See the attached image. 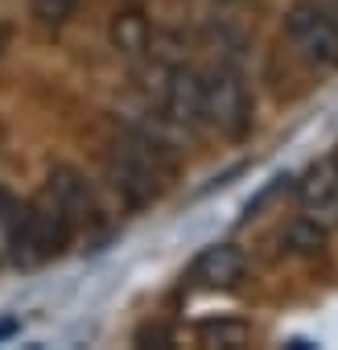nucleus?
Instances as JSON below:
<instances>
[{
	"instance_id": "nucleus-1",
	"label": "nucleus",
	"mask_w": 338,
	"mask_h": 350,
	"mask_svg": "<svg viewBox=\"0 0 338 350\" xmlns=\"http://www.w3.org/2000/svg\"><path fill=\"white\" fill-rule=\"evenodd\" d=\"M178 178V152L169 140L144 124L124 128L107 148V182L128 211L153 206Z\"/></svg>"
},
{
	"instance_id": "nucleus-2",
	"label": "nucleus",
	"mask_w": 338,
	"mask_h": 350,
	"mask_svg": "<svg viewBox=\"0 0 338 350\" xmlns=\"http://www.w3.org/2000/svg\"><path fill=\"white\" fill-rule=\"evenodd\" d=\"M203 107H207V124L227 136V140H244L252 132V116H256V103H252V91H248V79L231 66V62H219L203 75Z\"/></svg>"
},
{
	"instance_id": "nucleus-3",
	"label": "nucleus",
	"mask_w": 338,
	"mask_h": 350,
	"mask_svg": "<svg viewBox=\"0 0 338 350\" xmlns=\"http://www.w3.org/2000/svg\"><path fill=\"white\" fill-rule=\"evenodd\" d=\"M285 38L301 62L317 70H338V17H330L317 0H297L285 13Z\"/></svg>"
},
{
	"instance_id": "nucleus-4",
	"label": "nucleus",
	"mask_w": 338,
	"mask_h": 350,
	"mask_svg": "<svg viewBox=\"0 0 338 350\" xmlns=\"http://www.w3.org/2000/svg\"><path fill=\"white\" fill-rule=\"evenodd\" d=\"M79 227L70 223V215L50 198V190H42L38 198H29V243H34V260L50 264L58 260L70 243H75Z\"/></svg>"
},
{
	"instance_id": "nucleus-5",
	"label": "nucleus",
	"mask_w": 338,
	"mask_h": 350,
	"mask_svg": "<svg viewBox=\"0 0 338 350\" xmlns=\"http://www.w3.org/2000/svg\"><path fill=\"white\" fill-rule=\"evenodd\" d=\"M46 190H50V198L70 215V223H75L79 231L103 223L95 186H91V178H87L83 169H75V165H50V173H46Z\"/></svg>"
},
{
	"instance_id": "nucleus-6",
	"label": "nucleus",
	"mask_w": 338,
	"mask_h": 350,
	"mask_svg": "<svg viewBox=\"0 0 338 350\" xmlns=\"http://www.w3.org/2000/svg\"><path fill=\"white\" fill-rule=\"evenodd\" d=\"M161 111L174 120L178 128H198L207 120L203 107V75L186 62L161 70Z\"/></svg>"
},
{
	"instance_id": "nucleus-7",
	"label": "nucleus",
	"mask_w": 338,
	"mask_h": 350,
	"mask_svg": "<svg viewBox=\"0 0 338 350\" xmlns=\"http://www.w3.org/2000/svg\"><path fill=\"white\" fill-rule=\"evenodd\" d=\"M0 260L13 268H38L29 243V198L0 190Z\"/></svg>"
},
{
	"instance_id": "nucleus-8",
	"label": "nucleus",
	"mask_w": 338,
	"mask_h": 350,
	"mask_svg": "<svg viewBox=\"0 0 338 350\" xmlns=\"http://www.w3.org/2000/svg\"><path fill=\"white\" fill-rule=\"evenodd\" d=\"M297 198H301V215H309L326 231L338 227V169H334V161H317L305 173L297 182Z\"/></svg>"
},
{
	"instance_id": "nucleus-9",
	"label": "nucleus",
	"mask_w": 338,
	"mask_h": 350,
	"mask_svg": "<svg viewBox=\"0 0 338 350\" xmlns=\"http://www.w3.org/2000/svg\"><path fill=\"white\" fill-rule=\"evenodd\" d=\"M248 272V256L239 243H211L194 264H190V280L198 288H235Z\"/></svg>"
},
{
	"instance_id": "nucleus-10",
	"label": "nucleus",
	"mask_w": 338,
	"mask_h": 350,
	"mask_svg": "<svg viewBox=\"0 0 338 350\" xmlns=\"http://www.w3.org/2000/svg\"><path fill=\"white\" fill-rule=\"evenodd\" d=\"M107 42L120 54H140L148 46V21H144V13H136V9L116 13L112 25H107Z\"/></svg>"
},
{
	"instance_id": "nucleus-11",
	"label": "nucleus",
	"mask_w": 338,
	"mask_h": 350,
	"mask_svg": "<svg viewBox=\"0 0 338 350\" xmlns=\"http://www.w3.org/2000/svg\"><path fill=\"white\" fill-rule=\"evenodd\" d=\"M326 227L322 223H313L309 215H301V219H293L289 227H285V247L293 252V256H313V252H322L326 247Z\"/></svg>"
},
{
	"instance_id": "nucleus-12",
	"label": "nucleus",
	"mask_w": 338,
	"mask_h": 350,
	"mask_svg": "<svg viewBox=\"0 0 338 350\" xmlns=\"http://www.w3.org/2000/svg\"><path fill=\"white\" fill-rule=\"evenodd\" d=\"M75 13H79V0H29V17L38 25H46V29L66 25Z\"/></svg>"
},
{
	"instance_id": "nucleus-13",
	"label": "nucleus",
	"mask_w": 338,
	"mask_h": 350,
	"mask_svg": "<svg viewBox=\"0 0 338 350\" xmlns=\"http://www.w3.org/2000/svg\"><path fill=\"white\" fill-rule=\"evenodd\" d=\"M203 342H219V346H239L248 338V325L244 321H198L194 329Z\"/></svg>"
},
{
	"instance_id": "nucleus-14",
	"label": "nucleus",
	"mask_w": 338,
	"mask_h": 350,
	"mask_svg": "<svg viewBox=\"0 0 338 350\" xmlns=\"http://www.w3.org/2000/svg\"><path fill=\"white\" fill-rule=\"evenodd\" d=\"M17 329V321H0V338H5V334H13Z\"/></svg>"
},
{
	"instance_id": "nucleus-15",
	"label": "nucleus",
	"mask_w": 338,
	"mask_h": 350,
	"mask_svg": "<svg viewBox=\"0 0 338 350\" xmlns=\"http://www.w3.org/2000/svg\"><path fill=\"white\" fill-rule=\"evenodd\" d=\"M330 161H334V169H338V148H334V157H330Z\"/></svg>"
},
{
	"instance_id": "nucleus-16",
	"label": "nucleus",
	"mask_w": 338,
	"mask_h": 350,
	"mask_svg": "<svg viewBox=\"0 0 338 350\" xmlns=\"http://www.w3.org/2000/svg\"><path fill=\"white\" fill-rule=\"evenodd\" d=\"M0 50H5V33H0Z\"/></svg>"
},
{
	"instance_id": "nucleus-17",
	"label": "nucleus",
	"mask_w": 338,
	"mask_h": 350,
	"mask_svg": "<svg viewBox=\"0 0 338 350\" xmlns=\"http://www.w3.org/2000/svg\"><path fill=\"white\" fill-rule=\"evenodd\" d=\"M219 5H235V0H219Z\"/></svg>"
}]
</instances>
